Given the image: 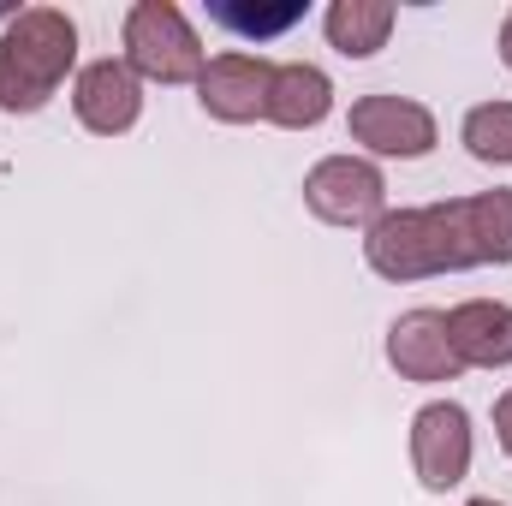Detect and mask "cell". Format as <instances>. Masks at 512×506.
I'll return each mask as SVG.
<instances>
[{
  "mask_svg": "<svg viewBox=\"0 0 512 506\" xmlns=\"http://www.w3.org/2000/svg\"><path fill=\"white\" fill-rule=\"evenodd\" d=\"M364 262L393 286L477 268L471 227H465V197H447V203H429V209H387L364 239Z\"/></svg>",
  "mask_w": 512,
  "mask_h": 506,
  "instance_id": "obj_1",
  "label": "cell"
},
{
  "mask_svg": "<svg viewBox=\"0 0 512 506\" xmlns=\"http://www.w3.org/2000/svg\"><path fill=\"white\" fill-rule=\"evenodd\" d=\"M78 66V24L60 6H24L0 30V114H36Z\"/></svg>",
  "mask_w": 512,
  "mask_h": 506,
  "instance_id": "obj_2",
  "label": "cell"
},
{
  "mask_svg": "<svg viewBox=\"0 0 512 506\" xmlns=\"http://www.w3.org/2000/svg\"><path fill=\"white\" fill-rule=\"evenodd\" d=\"M126 66L149 84H197L209 60L173 0H137L126 12Z\"/></svg>",
  "mask_w": 512,
  "mask_h": 506,
  "instance_id": "obj_3",
  "label": "cell"
},
{
  "mask_svg": "<svg viewBox=\"0 0 512 506\" xmlns=\"http://www.w3.org/2000/svg\"><path fill=\"white\" fill-rule=\"evenodd\" d=\"M304 209L328 227H376L387 215V179L376 161L328 155L304 173Z\"/></svg>",
  "mask_w": 512,
  "mask_h": 506,
  "instance_id": "obj_4",
  "label": "cell"
},
{
  "mask_svg": "<svg viewBox=\"0 0 512 506\" xmlns=\"http://www.w3.org/2000/svg\"><path fill=\"white\" fill-rule=\"evenodd\" d=\"M411 465H417V483L435 489V495L465 483V471H471V417H465V405L435 399L411 417Z\"/></svg>",
  "mask_w": 512,
  "mask_h": 506,
  "instance_id": "obj_5",
  "label": "cell"
},
{
  "mask_svg": "<svg viewBox=\"0 0 512 506\" xmlns=\"http://www.w3.org/2000/svg\"><path fill=\"white\" fill-rule=\"evenodd\" d=\"M346 131L370 155H399V161H417L435 149V114L411 96H358L346 114Z\"/></svg>",
  "mask_w": 512,
  "mask_h": 506,
  "instance_id": "obj_6",
  "label": "cell"
},
{
  "mask_svg": "<svg viewBox=\"0 0 512 506\" xmlns=\"http://www.w3.org/2000/svg\"><path fill=\"white\" fill-rule=\"evenodd\" d=\"M268 78L274 66L262 54H215L197 78V102L221 126H251L268 114Z\"/></svg>",
  "mask_w": 512,
  "mask_h": 506,
  "instance_id": "obj_7",
  "label": "cell"
},
{
  "mask_svg": "<svg viewBox=\"0 0 512 506\" xmlns=\"http://www.w3.org/2000/svg\"><path fill=\"white\" fill-rule=\"evenodd\" d=\"M387 364L405 381H423V387L459 381V370H465L459 352H453V340H447V316L441 310H405V316H393V328H387Z\"/></svg>",
  "mask_w": 512,
  "mask_h": 506,
  "instance_id": "obj_8",
  "label": "cell"
},
{
  "mask_svg": "<svg viewBox=\"0 0 512 506\" xmlns=\"http://www.w3.org/2000/svg\"><path fill=\"white\" fill-rule=\"evenodd\" d=\"M72 108H78V126L96 131V137H120L137 126L143 114V84L126 60H96L78 72V90H72Z\"/></svg>",
  "mask_w": 512,
  "mask_h": 506,
  "instance_id": "obj_9",
  "label": "cell"
},
{
  "mask_svg": "<svg viewBox=\"0 0 512 506\" xmlns=\"http://www.w3.org/2000/svg\"><path fill=\"white\" fill-rule=\"evenodd\" d=\"M447 340H453L459 364L507 370L512 364V304H501V298L453 304V310H447Z\"/></svg>",
  "mask_w": 512,
  "mask_h": 506,
  "instance_id": "obj_10",
  "label": "cell"
},
{
  "mask_svg": "<svg viewBox=\"0 0 512 506\" xmlns=\"http://www.w3.org/2000/svg\"><path fill=\"white\" fill-rule=\"evenodd\" d=\"M328 114H334V84H328L322 66H304V60L274 66V78H268V114L262 120H274V126H286V131H310V126H322Z\"/></svg>",
  "mask_w": 512,
  "mask_h": 506,
  "instance_id": "obj_11",
  "label": "cell"
},
{
  "mask_svg": "<svg viewBox=\"0 0 512 506\" xmlns=\"http://www.w3.org/2000/svg\"><path fill=\"white\" fill-rule=\"evenodd\" d=\"M328 42L346 54V60H370L376 48H387V30H393V6L387 0H334L328 18H322Z\"/></svg>",
  "mask_w": 512,
  "mask_h": 506,
  "instance_id": "obj_12",
  "label": "cell"
},
{
  "mask_svg": "<svg viewBox=\"0 0 512 506\" xmlns=\"http://www.w3.org/2000/svg\"><path fill=\"white\" fill-rule=\"evenodd\" d=\"M465 227H471L477 268H483V262H512V191L507 185L465 197Z\"/></svg>",
  "mask_w": 512,
  "mask_h": 506,
  "instance_id": "obj_13",
  "label": "cell"
},
{
  "mask_svg": "<svg viewBox=\"0 0 512 506\" xmlns=\"http://www.w3.org/2000/svg\"><path fill=\"white\" fill-rule=\"evenodd\" d=\"M465 149L489 167H512V102H483L465 114Z\"/></svg>",
  "mask_w": 512,
  "mask_h": 506,
  "instance_id": "obj_14",
  "label": "cell"
},
{
  "mask_svg": "<svg viewBox=\"0 0 512 506\" xmlns=\"http://www.w3.org/2000/svg\"><path fill=\"white\" fill-rule=\"evenodd\" d=\"M209 18L227 24V30H239V36H251V42H268V36L292 30V24L304 18V6H298V0H286V6H233V0H215Z\"/></svg>",
  "mask_w": 512,
  "mask_h": 506,
  "instance_id": "obj_15",
  "label": "cell"
},
{
  "mask_svg": "<svg viewBox=\"0 0 512 506\" xmlns=\"http://www.w3.org/2000/svg\"><path fill=\"white\" fill-rule=\"evenodd\" d=\"M495 435H501V447H507V459H512V393L495 399Z\"/></svg>",
  "mask_w": 512,
  "mask_h": 506,
  "instance_id": "obj_16",
  "label": "cell"
},
{
  "mask_svg": "<svg viewBox=\"0 0 512 506\" xmlns=\"http://www.w3.org/2000/svg\"><path fill=\"white\" fill-rule=\"evenodd\" d=\"M501 60H507V72H512V12L501 18Z\"/></svg>",
  "mask_w": 512,
  "mask_h": 506,
  "instance_id": "obj_17",
  "label": "cell"
},
{
  "mask_svg": "<svg viewBox=\"0 0 512 506\" xmlns=\"http://www.w3.org/2000/svg\"><path fill=\"white\" fill-rule=\"evenodd\" d=\"M465 506H501V501H465Z\"/></svg>",
  "mask_w": 512,
  "mask_h": 506,
  "instance_id": "obj_18",
  "label": "cell"
}]
</instances>
